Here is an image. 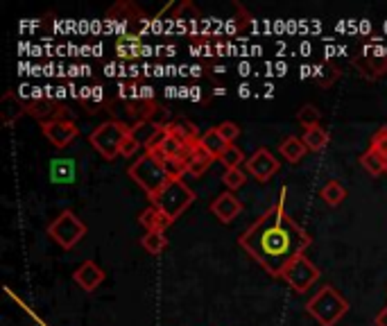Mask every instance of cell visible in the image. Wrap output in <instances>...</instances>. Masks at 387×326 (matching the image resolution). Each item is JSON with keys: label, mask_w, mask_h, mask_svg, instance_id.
<instances>
[{"label": "cell", "mask_w": 387, "mask_h": 326, "mask_svg": "<svg viewBox=\"0 0 387 326\" xmlns=\"http://www.w3.org/2000/svg\"><path fill=\"white\" fill-rule=\"evenodd\" d=\"M48 236L55 240L57 245L64 247V250H73V247L87 236V224H84L71 208H66V211H61L55 220L48 224Z\"/></svg>", "instance_id": "obj_6"}, {"label": "cell", "mask_w": 387, "mask_h": 326, "mask_svg": "<svg viewBox=\"0 0 387 326\" xmlns=\"http://www.w3.org/2000/svg\"><path fill=\"white\" fill-rule=\"evenodd\" d=\"M247 173H250L254 180L265 184L269 182L272 177L278 173V168H281V163L276 161V157L269 150H265V147H261V150H256L252 154L250 159H247Z\"/></svg>", "instance_id": "obj_8"}, {"label": "cell", "mask_w": 387, "mask_h": 326, "mask_svg": "<svg viewBox=\"0 0 387 326\" xmlns=\"http://www.w3.org/2000/svg\"><path fill=\"white\" fill-rule=\"evenodd\" d=\"M369 147H374V150L381 152L385 157V163H387V127H381L374 136H371Z\"/></svg>", "instance_id": "obj_33"}, {"label": "cell", "mask_w": 387, "mask_h": 326, "mask_svg": "<svg viewBox=\"0 0 387 326\" xmlns=\"http://www.w3.org/2000/svg\"><path fill=\"white\" fill-rule=\"evenodd\" d=\"M376 326H387V306L381 308V313L376 315Z\"/></svg>", "instance_id": "obj_35"}, {"label": "cell", "mask_w": 387, "mask_h": 326, "mask_svg": "<svg viewBox=\"0 0 387 326\" xmlns=\"http://www.w3.org/2000/svg\"><path fill=\"white\" fill-rule=\"evenodd\" d=\"M23 113H25V105H23V100H19V96L14 91H7L3 96V100H0V116H3V125L12 127Z\"/></svg>", "instance_id": "obj_16"}, {"label": "cell", "mask_w": 387, "mask_h": 326, "mask_svg": "<svg viewBox=\"0 0 387 326\" xmlns=\"http://www.w3.org/2000/svg\"><path fill=\"white\" fill-rule=\"evenodd\" d=\"M164 168H166V173L170 180H181V177L188 173V163H186L184 157H173V159H168L164 163Z\"/></svg>", "instance_id": "obj_31"}, {"label": "cell", "mask_w": 387, "mask_h": 326, "mask_svg": "<svg viewBox=\"0 0 387 326\" xmlns=\"http://www.w3.org/2000/svg\"><path fill=\"white\" fill-rule=\"evenodd\" d=\"M115 54L122 59H134L143 54V43L136 34H120L115 41Z\"/></svg>", "instance_id": "obj_20"}, {"label": "cell", "mask_w": 387, "mask_h": 326, "mask_svg": "<svg viewBox=\"0 0 387 326\" xmlns=\"http://www.w3.org/2000/svg\"><path fill=\"white\" fill-rule=\"evenodd\" d=\"M164 129L166 127H161L159 122H154L152 118L150 120H143V122H138V125L134 127H129V136L134 138V141L145 147V150H150V147L154 145V141L164 134Z\"/></svg>", "instance_id": "obj_15"}, {"label": "cell", "mask_w": 387, "mask_h": 326, "mask_svg": "<svg viewBox=\"0 0 387 326\" xmlns=\"http://www.w3.org/2000/svg\"><path fill=\"white\" fill-rule=\"evenodd\" d=\"M127 173H129L131 180H134L145 193H148L150 199L157 195V193L170 182L166 168L161 166V163L154 159L152 154H148V152H145L143 157H138L134 163H131Z\"/></svg>", "instance_id": "obj_4"}, {"label": "cell", "mask_w": 387, "mask_h": 326, "mask_svg": "<svg viewBox=\"0 0 387 326\" xmlns=\"http://www.w3.org/2000/svg\"><path fill=\"white\" fill-rule=\"evenodd\" d=\"M281 279L290 285L292 290L301 294V292L311 290L317 283V279H320V270H317V265L308 259V256H299V259H295L288 268L283 270Z\"/></svg>", "instance_id": "obj_7"}, {"label": "cell", "mask_w": 387, "mask_h": 326, "mask_svg": "<svg viewBox=\"0 0 387 326\" xmlns=\"http://www.w3.org/2000/svg\"><path fill=\"white\" fill-rule=\"evenodd\" d=\"M288 188L281 191V199L269 206L243 236L238 238L240 247L252 256L269 276L281 279L283 270L292 261L304 256L311 245V236L304 227H299L283 206V197Z\"/></svg>", "instance_id": "obj_1"}, {"label": "cell", "mask_w": 387, "mask_h": 326, "mask_svg": "<svg viewBox=\"0 0 387 326\" xmlns=\"http://www.w3.org/2000/svg\"><path fill=\"white\" fill-rule=\"evenodd\" d=\"M208 208H211V213L218 217L220 222L229 224L234 217L240 215V211H243V202L236 197V193L227 191V193H222V195L215 197Z\"/></svg>", "instance_id": "obj_12"}, {"label": "cell", "mask_w": 387, "mask_h": 326, "mask_svg": "<svg viewBox=\"0 0 387 326\" xmlns=\"http://www.w3.org/2000/svg\"><path fill=\"white\" fill-rule=\"evenodd\" d=\"M73 279H75V283L80 285L82 290L93 292L100 283L104 281V270L100 268L98 263H93V261H84L82 265L75 270Z\"/></svg>", "instance_id": "obj_13"}, {"label": "cell", "mask_w": 387, "mask_h": 326, "mask_svg": "<svg viewBox=\"0 0 387 326\" xmlns=\"http://www.w3.org/2000/svg\"><path fill=\"white\" fill-rule=\"evenodd\" d=\"M306 310L313 320H317L320 326H335L346 315V310H349V301L333 288V285H324L313 299H308Z\"/></svg>", "instance_id": "obj_2"}, {"label": "cell", "mask_w": 387, "mask_h": 326, "mask_svg": "<svg viewBox=\"0 0 387 326\" xmlns=\"http://www.w3.org/2000/svg\"><path fill=\"white\" fill-rule=\"evenodd\" d=\"M222 182H224V186H227V188H229L231 193H234V191L243 188V186H245L247 175H245L240 168H229V170H224Z\"/></svg>", "instance_id": "obj_29"}, {"label": "cell", "mask_w": 387, "mask_h": 326, "mask_svg": "<svg viewBox=\"0 0 387 326\" xmlns=\"http://www.w3.org/2000/svg\"><path fill=\"white\" fill-rule=\"evenodd\" d=\"M184 159H186V163H188V175H192V177H202L206 170L211 168V163L215 161L213 154L208 152L199 141L186 145Z\"/></svg>", "instance_id": "obj_11"}, {"label": "cell", "mask_w": 387, "mask_h": 326, "mask_svg": "<svg viewBox=\"0 0 387 326\" xmlns=\"http://www.w3.org/2000/svg\"><path fill=\"white\" fill-rule=\"evenodd\" d=\"M322 199L327 202L329 206H338V204H342V202L346 199V188L340 182H329L327 186L322 188Z\"/></svg>", "instance_id": "obj_27"}, {"label": "cell", "mask_w": 387, "mask_h": 326, "mask_svg": "<svg viewBox=\"0 0 387 326\" xmlns=\"http://www.w3.org/2000/svg\"><path fill=\"white\" fill-rule=\"evenodd\" d=\"M297 120H299V125H304L306 129H311V127H317V125H320L322 113H320V109H317L315 105H304V107L299 109Z\"/></svg>", "instance_id": "obj_28"}, {"label": "cell", "mask_w": 387, "mask_h": 326, "mask_svg": "<svg viewBox=\"0 0 387 326\" xmlns=\"http://www.w3.org/2000/svg\"><path fill=\"white\" fill-rule=\"evenodd\" d=\"M166 129H168V134L175 136L184 147L199 141V136L195 134V129L188 127V125H184V122H170V125H166Z\"/></svg>", "instance_id": "obj_26"}, {"label": "cell", "mask_w": 387, "mask_h": 326, "mask_svg": "<svg viewBox=\"0 0 387 326\" xmlns=\"http://www.w3.org/2000/svg\"><path fill=\"white\" fill-rule=\"evenodd\" d=\"M41 129H43V136L55 147H59V150H64V147H68L80 136V127H77L73 120H66V118H55L50 122H43Z\"/></svg>", "instance_id": "obj_9"}, {"label": "cell", "mask_w": 387, "mask_h": 326, "mask_svg": "<svg viewBox=\"0 0 387 326\" xmlns=\"http://www.w3.org/2000/svg\"><path fill=\"white\" fill-rule=\"evenodd\" d=\"M360 166L367 170L371 177H381L383 173H387V163L385 157L374 147H367V152L360 157Z\"/></svg>", "instance_id": "obj_21"}, {"label": "cell", "mask_w": 387, "mask_h": 326, "mask_svg": "<svg viewBox=\"0 0 387 326\" xmlns=\"http://www.w3.org/2000/svg\"><path fill=\"white\" fill-rule=\"evenodd\" d=\"M141 245H143V250L148 252V254L159 256L168 247L166 231H148V234L141 238Z\"/></svg>", "instance_id": "obj_25"}, {"label": "cell", "mask_w": 387, "mask_h": 326, "mask_svg": "<svg viewBox=\"0 0 387 326\" xmlns=\"http://www.w3.org/2000/svg\"><path fill=\"white\" fill-rule=\"evenodd\" d=\"M220 163H224V168L229 170V168H240V166H243V163H247V161H245V154H243V150H240V147L229 145L227 150L222 152Z\"/></svg>", "instance_id": "obj_30"}, {"label": "cell", "mask_w": 387, "mask_h": 326, "mask_svg": "<svg viewBox=\"0 0 387 326\" xmlns=\"http://www.w3.org/2000/svg\"><path fill=\"white\" fill-rule=\"evenodd\" d=\"M192 202H195V193L184 184V180H170L164 188L152 197V206H157L161 213L168 215L170 220L175 222Z\"/></svg>", "instance_id": "obj_3"}, {"label": "cell", "mask_w": 387, "mask_h": 326, "mask_svg": "<svg viewBox=\"0 0 387 326\" xmlns=\"http://www.w3.org/2000/svg\"><path fill=\"white\" fill-rule=\"evenodd\" d=\"M278 152L283 154V159L288 163H299L304 159V154L308 152V147L299 136H288V138H283L281 145H278Z\"/></svg>", "instance_id": "obj_19"}, {"label": "cell", "mask_w": 387, "mask_h": 326, "mask_svg": "<svg viewBox=\"0 0 387 326\" xmlns=\"http://www.w3.org/2000/svg\"><path fill=\"white\" fill-rule=\"evenodd\" d=\"M107 19L115 21V23H131V21H138V19H145L143 12L138 10L134 3H127V0H122V3H115L109 12H107Z\"/></svg>", "instance_id": "obj_17"}, {"label": "cell", "mask_w": 387, "mask_h": 326, "mask_svg": "<svg viewBox=\"0 0 387 326\" xmlns=\"http://www.w3.org/2000/svg\"><path fill=\"white\" fill-rule=\"evenodd\" d=\"M138 222H141L148 231H166L170 224H173V220H170L168 215L161 213L157 206L145 208V211L138 215Z\"/></svg>", "instance_id": "obj_18"}, {"label": "cell", "mask_w": 387, "mask_h": 326, "mask_svg": "<svg viewBox=\"0 0 387 326\" xmlns=\"http://www.w3.org/2000/svg\"><path fill=\"white\" fill-rule=\"evenodd\" d=\"M218 131L222 134V138L227 141L229 145H234L236 143V138L240 136V127L236 125V122H231V120H224L218 125Z\"/></svg>", "instance_id": "obj_32"}, {"label": "cell", "mask_w": 387, "mask_h": 326, "mask_svg": "<svg viewBox=\"0 0 387 326\" xmlns=\"http://www.w3.org/2000/svg\"><path fill=\"white\" fill-rule=\"evenodd\" d=\"M129 134V127L122 125L118 120H107L100 127H96L91 131L89 143L96 147V150L102 154L104 159H115L122 150V143Z\"/></svg>", "instance_id": "obj_5"}, {"label": "cell", "mask_w": 387, "mask_h": 326, "mask_svg": "<svg viewBox=\"0 0 387 326\" xmlns=\"http://www.w3.org/2000/svg\"><path fill=\"white\" fill-rule=\"evenodd\" d=\"M301 141L306 143V147L311 152H320L324 150V147L329 145L331 141V134H329V129H324V127H311V129H306L304 131V136H301Z\"/></svg>", "instance_id": "obj_22"}, {"label": "cell", "mask_w": 387, "mask_h": 326, "mask_svg": "<svg viewBox=\"0 0 387 326\" xmlns=\"http://www.w3.org/2000/svg\"><path fill=\"white\" fill-rule=\"evenodd\" d=\"M50 175H52V182H57V184L73 182L75 180V161H71V159H57V161H52Z\"/></svg>", "instance_id": "obj_24"}, {"label": "cell", "mask_w": 387, "mask_h": 326, "mask_svg": "<svg viewBox=\"0 0 387 326\" xmlns=\"http://www.w3.org/2000/svg\"><path fill=\"white\" fill-rule=\"evenodd\" d=\"M351 64L369 82H376L387 75V54H353Z\"/></svg>", "instance_id": "obj_10"}, {"label": "cell", "mask_w": 387, "mask_h": 326, "mask_svg": "<svg viewBox=\"0 0 387 326\" xmlns=\"http://www.w3.org/2000/svg\"><path fill=\"white\" fill-rule=\"evenodd\" d=\"M141 150V145H138L134 138H131L129 134H127V138H125V143H122V150H120V154L125 159H129V157H134V154Z\"/></svg>", "instance_id": "obj_34"}, {"label": "cell", "mask_w": 387, "mask_h": 326, "mask_svg": "<svg viewBox=\"0 0 387 326\" xmlns=\"http://www.w3.org/2000/svg\"><path fill=\"white\" fill-rule=\"evenodd\" d=\"M23 105H25V113H30L36 120H41V125H43V122L55 120V113H61L59 105L55 102V100H50V98L23 100Z\"/></svg>", "instance_id": "obj_14"}, {"label": "cell", "mask_w": 387, "mask_h": 326, "mask_svg": "<svg viewBox=\"0 0 387 326\" xmlns=\"http://www.w3.org/2000/svg\"><path fill=\"white\" fill-rule=\"evenodd\" d=\"M199 143H202V145L206 147V150L213 154L215 159H220V157H222V152H224V150H227V147H229V143H227V141H224V138H222V134H220V131H218V127H213V129H206L204 134L199 136Z\"/></svg>", "instance_id": "obj_23"}]
</instances>
